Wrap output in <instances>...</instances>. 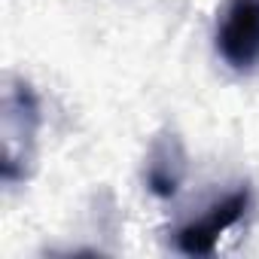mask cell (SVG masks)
<instances>
[{
  "instance_id": "cell-3",
  "label": "cell",
  "mask_w": 259,
  "mask_h": 259,
  "mask_svg": "<svg viewBox=\"0 0 259 259\" xmlns=\"http://www.w3.org/2000/svg\"><path fill=\"white\" fill-rule=\"evenodd\" d=\"M250 207V189H235L226 198L213 201L201 217L189 220L186 226H180L174 232V247L186 256H207L213 253L217 241L223 238V232H229Z\"/></svg>"
},
{
  "instance_id": "cell-2",
  "label": "cell",
  "mask_w": 259,
  "mask_h": 259,
  "mask_svg": "<svg viewBox=\"0 0 259 259\" xmlns=\"http://www.w3.org/2000/svg\"><path fill=\"white\" fill-rule=\"evenodd\" d=\"M213 46L238 73L259 67V0H226L217 16Z\"/></svg>"
},
{
  "instance_id": "cell-1",
  "label": "cell",
  "mask_w": 259,
  "mask_h": 259,
  "mask_svg": "<svg viewBox=\"0 0 259 259\" xmlns=\"http://www.w3.org/2000/svg\"><path fill=\"white\" fill-rule=\"evenodd\" d=\"M40 104L28 82H10L4 92V180H25L34 165Z\"/></svg>"
},
{
  "instance_id": "cell-4",
  "label": "cell",
  "mask_w": 259,
  "mask_h": 259,
  "mask_svg": "<svg viewBox=\"0 0 259 259\" xmlns=\"http://www.w3.org/2000/svg\"><path fill=\"white\" fill-rule=\"evenodd\" d=\"M183 171H186V162H183V150L177 141H162L153 147L150 153V162H147V186L162 195V198H171L177 189H180V180H183Z\"/></svg>"
}]
</instances>
